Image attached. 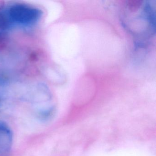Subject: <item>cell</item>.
<instances>
[{
  "instance_id": "obj_1",
  "label": "cell",
  "mask_w": 156,
  "mask_h": 156,
  "mask_svg": "<svg viewBox=\"0 0 156 156\" xmlns=\"http://www.w3.org/2000/svg\"><path fill=\"white\" fill-rule=\"evenodd\" d=\"M40 15L38 9L22 5H14L9 10L10 18L20 23H28L36 20Z\"/></svg>"
},
{
  "instance_id": "obj_2",
  "label": "cell",
  "mask_w": 156,
  "mask_h": 156,
  "mask_svg": "<svg viewBox=\"0 0 156 156\" xmlns=\"http://www.w3.org/2000/svg\"><path fill=\"white\" fill-rule=\"evenodd\" d=\"M12 132L7 124L0 121V154L8 153L12 144Z\"/></svg>"
},
{
  "instance_id": "obj_3",
  "label": "cell",
  "mask_w": 156,
  "mask_h": 156,
  "mask_svg": "<svg viewBox=\"0 0 156 156\" xmlns=\"http://www.w3.org/2000/svg\"><path fill=\"white\" fill-rule=\"evenodd\" d=\"M10 25L8 17L2 13H0V30H5L9 28Z\"/></svg>"
},
{
  "instance_id": "obj_4",
  "label": "cell",
  "mask_w": 156,
  "mask_h": 156,
  "mask_svg": "<svg viewBox=\"0 0 156 156\" xmlns=\"http://www.w3.org/2000/svg\"><path fill=\"white\" fill-rule=\"evenodd\" d=\"M8 45V40L7 36L0 34V51L7 48Z\"/></svg>"
},
{
  "instance_id": "obj_5",
  "label": "cell",
  "mask_w": 156,
  "mask_h": 156,
  "mask_svg": "<svg viewBox=\"0 0 156 156\" xmlns=\"http://www.w3.org/2000/svg\"><path fill=\"white\" fill-rule=\"evenodd\" d=\"M40 53L38 51L32 52L29 56V59L32 62H37L40 59Z\"/></svg>"
},
{
  "instance_id": "obj_6",
  "label": "cell",
  "mask_w": 156,
  "mask_h": 156,
  "mask_svg": "<svg viewBox=\"0 0 156 156\" xmlns=\"http://www.w3.org/2000/svg\"><path fill=\"white\" fill-rule=\"evenodd\" d=\"M5 6V1L0 0V10L4 8Z\"/></svg>"
}]
</instances>
